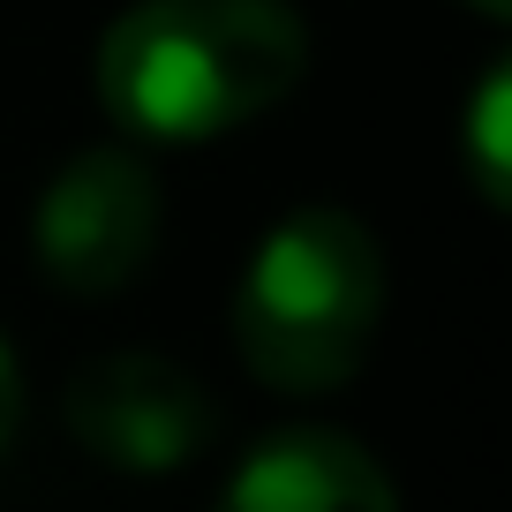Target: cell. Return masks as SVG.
<instances>
[{"label": "cell", "instance_id": "2", "mask_svg": "<svg viewBox=\"0 0 512 512\" xmlns=\"http://www.w3.org/2000/svg\"><path fill=\"white\" fill-rule=\"evenodd\" d=\"M384 309V256L354 211L309 204L256 241L234 294V347L272 392H332L362 369Z\"/></svg>", "mask_w": 512, "mask_h": 512}, {"label": "cell", "instance_id": "4", "mask_svg": "<svg viewBox=\"0 0 512 512\" xmlns=\"http://www.w3.org/2000/svg\"><path fill=\"white\" fill-rule=\"evenodd\" d=\"M68 430L121 475H174L219 437L211 392L166 354H106L68 384Z\"/></svg>", "mask_w": 512, "mask_h": 512}, {"label": "cell", "instance_id": "7", "mask_svg": "<svg viewBox=\"0 0 512 512\" xmlns=\"http://www.w3.org/2000/svg\"><path fill=\"white\" fill-rule=\"evenodd\" d=\"M16 415H23V377H16V362H8V347H0V445L16 437Z\"/></svg>", "mask_w": 512, "mask_h": 512}, {"label": "cell", "instance_id": "8", "mask_svg": "<svg viewBox=\"0 0 512 512\" xmlns=\"http://www.w3.org/2000/svg\"><path fill=\"white\" fill-rule=\"evenodd\" d=\"M467 8H482L490 23H505V16H512V0H467Z\"/></svg>", "mask_w": 512, "mask_h": 512}, {"label": "cell", "instance_id": "5", "mask_svg": "<svg viewBox=\"0 0 512 512\" xmlns=\"http://www.w3.org/2000/svg\"><path fill=\"white\" fill-rule=\"evenodd\" d=\"M211 512H400V490L339 430H294L256 452Z\"/></svg>", "mask_w": 512, "mask_h": 512}, {"label": "cell", "instance_id": "6", "mask_svg": "<svg viewBox=\"0 0 512 512\" xmlns=\"http://www.w3.org/2000/svg\"><path fill=\"white\" fill-rule=\"evenodd\" d=\"M505 113H512V76L505 68H490V83H482L475 98V121H467V159H475V181H482V204L505 211L512 204V151H505Z\"/></svg>", "mask_w": 512, "mask_h": 512}, {"label": "cell", "instance_id": "3", "mask_svg": "<svg viewBox=\"0 0 512 512\" xmlns=\"http://www.w3.org/2000/svg\"><path fill=\"white\" fill-rule=\"evenodd\" d=\"M159 241V174L136 151H76L38 196V264L68 294H121Z\"/></svg>", "mask_w": 512, "mask_h": 512}, {"label": "cell", "instance_id": "1", "mask_svg": "<svg viewBox=\"0 0 512 512\" xmlns=\"http://www.w3.org/2000/svg\"><path fill=\"white\" fill-rule=\"evenodd\" d=\"M309 68L287 0H136L98 46V98L128 136L204 144L272 113Z\"/></svg>", "mask_w": 512, "mask_h": 512}]
</instances>
